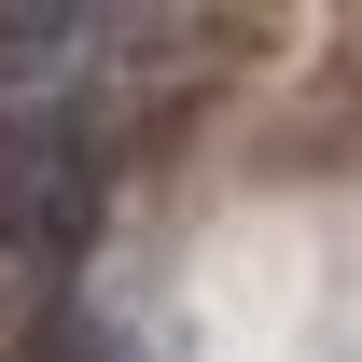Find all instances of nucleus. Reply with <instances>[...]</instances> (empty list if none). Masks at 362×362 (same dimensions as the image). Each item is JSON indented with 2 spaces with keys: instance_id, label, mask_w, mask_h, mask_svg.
Instances as JSON below:
<instances>
[{
  "instance_id": "f257e3e1",
  "label": "nucleus",
  "mask_w": 362,
  "mask_h": 362,
  "mask_svg": "<svg viewBox=\"0 0 362 362\" xmlns=\"http://www.w3.org/2000/svg\"><path fill=\"white\" fill-rule=\"evenodd\" d=\"M98 223V139L0 112V251H84Z\"/></svg>"
},
{
  "instance_id": "f03ea898",
  "label": "nucleus",
  "mask_w": 362,
  "mask_h": 362,
  "mask_svg": "<svg viewBox=\"0 0 362 362\" xmlns=\"http://www.w3.org/2000/svg\"><path fill=\"white\" fill-rule=\"evenodd\" d=\"M56 293H70V251H0V349H42Z\"/></svg>"
}]
</instances>
